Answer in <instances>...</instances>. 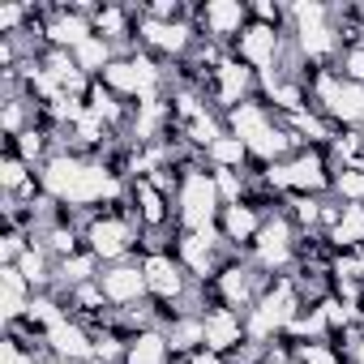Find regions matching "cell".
Masks as SVG:
<instances>
[{"mask_svg": "<svg viewBox=\"0 0 364 364\" xmlns=\"http://www.w3.org/2000/svg\"><path fill=\"white\" fill-rule=\"evenodd\" d=\"M219 215H223V198H219V185H215V171L185 167L180 189H176V223H180V232H215Z\"/></svg>", "mask_w": 364, "mask_h": 364, "instance_id": "cell-1", "label": "cell"}, {"mask_svg": "<svg viewBox=\"0 0 364 364\" xmlns=\"http://www.w3.org/2000/svg\"><path fill=\"white\" fill-rule=\"evenodd\" d=\"M82 236H86V249H90L99 262L116 266V262H124V257L137 249L141 228H137L129 202H116V210H107V215H90V223L82 228Z\"/></svg>", "mask_w": 364, "mask_h": 364, "instance_id": "cell-2", "label": "cell"}, {"mask_svg": "<svg viewBox=\"0 0 364 364\" xmlns=\"http://www.w3.org/2000/svg\"><path fill=\"white\" fill-rule=\"evenodd\" d=\"M296 240H300V228L283 215V210H270L253 249H249V262L262 270V274H283L291 262H296Z\"/></svg>", "mask_w": 364, "mask_h": 364, "instance_id": "cell-3", "label": "cell"}, {"mask_svg": "<svg viewBox=\"0 0 364 364\" xmlns=\"http://www.w3.org/2000/svg\"><path fill=\"white\" fill-rule=\"evenodd\" d=\"M228 245H223V236H219V228L215 232H180L176 236V262L189 270V279H198V283H210L215 274H219V266L228 262V257H219Z\"/></svg>", "mask_w": 364, "mask_h": 364, "instance_id": "cell-4", "label": "cell"}, {"mask_svg": "<svg viewBox=\"0 0 364 364\" xmlns=\"http://www.w3.org/2000/svg\"><path fill=\"white\" fill-rule=\"evenodd\" d=\"M283 43H287L283 26L249 22V26L240 31V39L232 43V56H236V60H245V65L262 77V73H274V65H279V56H283Z\"/></svg>", "mask_w": 364, "mask_h": 364, "instance_id": "cell-5", "label": "cell"}, {"mask_svg": "<svg viewBox=\"0 0 364 364\" xmlns=\"http://www.w3.org/2000/svg\"><path fill=\"white\" fill-rule=\"evenodd\" d=\"M326 189H334V171L326 163L321 146H300L287 159V193L296 198H321Z\"/></svg>", "mask_w": 364, "mask_h": 364, "instance_id": "cell-6", "label": "cell"}, {"mask_svg": "<svg viewBox=\"0 0 364 364\" xmlns=\"http://www.w3.org/2000/svg\"><path fill=\"white\" fill-rule=\"evenodd\" d=\"M141 274H146V287H150V300H159V304H180L189 296V270L180 266L171 253H146L141 262Z\"/></svg>", "mask_w": 364, "mask_h": 364, "instance_id": "cell-7", "label": "cell"}, {"mask_svg": "<svg viewBox=\"0 0 364 364\" xmlns=\"http://www.w3.org/2000/svg\"><path fill=\"white\" fill-rule=\"evenodd\" d=\"M206 86H210V99H215V112H232V107H240L245 99L257 95V73H253L245 60L228 56V60L210 73Z\"/></svg>", "mask_w": 364, "mask_h": 364, "instance_id": "cell-8", "label": "cell"}, {"mask_svg": "<svg viewBox=\"0 0 364 364\" xmlns=\"http://www.w3.org/2000/svg\"><path fill=\"white\" fill-rule=\"evenodd\" d=\"M193 18H198V26L206 31V39L228 43V48H232V43L240 39V31L253 22V14H249L245 0H206Z\"/></svg>", "mask_w": 364, "mask_h": 364, "instance_id": "cell-9", "label": "cell"}, {"mask_svg": "<svg viewBox=\"0 0 364 364\" xmlns=\"http://www.w3.org/2000/svg\"><path fill=\"white\" fill-rule=\"evenodd\" d=\"M99 287H103L107 304H116V309H137V304H146V296H150L146 274H141V266H137V262L103 266V270H99Z\"/></svg>", "mask_w": 364, "mask_h": 364, "instance_id": "cell-10", "label": "cell"}, {"mask_svg": "<svg viewBox=\"0 0 364 364\" xmlns=\"http://www.w3.org/2000/svg\"><path fill=\"white\" fill-rule=\"evenodd\" d=\"M202 326H206V347L219 351V355H236L249 343V330H245V313L240 309L210 304V309H202Z\"/></svg>", "mask_w": 364, "mask_h": 364, "instance_id": "cell-11", "label": "cell"}, {"mask_svg": "<svg viewBox=\"0 0 364 364\" xmlns=\"http://www.w3.org/2000/svg\"><path fill=\"white\" fill-rule=\"evenodd\" d=\"M48 355L56 364H86L95 360V330L77 317H65L60 326L48 330Z\"/></svg>", "mask_w": 364, "mask_h": 364, "instance_id": "cell-12", "label": "cell"}, {"mask_svg": "<svg viewBox=\"0 0 364 364\" xmlns=\"http://www.w3.org/2000/svg\"><path fill=\"white\" fill-rule=\"evenodd\" d=\"M82 167H86V154H73V150H56L35 176H39V185H43V193L52 198V202H69V193H73V185H77V176H82Z\"/></svg>", "mask_w": 364, "mask_h": 364, "instance_id": "cell-13", "label": "cell"}, {"mask_svg": "<svg viewBox=\"0 0 364 364\" xmlns=\"http://www.w3.org/2000/svg\"><path fill=\"white\" fill-rule=\"evenodd\" d=\"M262 223H266V215L245 198V202H236V206H223V215H219V236H223L228 249H253Z\"/></svg>", "mask_w": 364, "mask_h": 364, "instance_id": "cell-14", "label": "cell"}, {"mask_svg": "<svg viewBox=\"0 0 364 364\" xmlns=\"http://www.w3.org/2000/svg\"><path fill=\"white\" fill-rule=\"evenodd\" d=\"M171 360V343H167V330L163 326H146L129 338V351H124V364H167Z\"/></svg>", "mask_w": 364, "mask_h": 364, "instance_id": "cell-15", "label": "cell"}, {"mask_svg": "<svg viewBox=\"0 0 364 364\" xmlns=\"http://www.w3.org/2000/svg\"><path fill=\"white\" fill-rule=\"evenodd\" d=\"M334 253H364V206H343L338 223L326 232Z\"/></svg>", "mask_w": 364, "mask_h": 364, "instance_id": "cell-16", "label": "cell"}, {"mask_svg": "<svg viewBox=\"0 0 364 364\" xmlns=\"http://www.w3.org/2000/svg\"><path fill=\"white\" fill-rule=\"evenodd\" d=\"M35 116L39 112H31V95H5V103H0V129H5V141L9 137H18V133H26L31 124H35Z\"/></svg>", "mask_w": 364, "mask_h": 364, "instance_id": "cell-17", "label": "cell"}, {"mask_svg": "<svg viewBox=\"0 0 364 364\" xmlns=\"http://www.w3.org/2000/svg\"><path fill=\"white\" fill-rule=\"evenodd\" d=\"M206 159H210V167H223V171H245V163H249L253 154H249V146H245L236 133H223V137L206 150Z\"/></svg>", "mask_w": 364, "mask_h": 364, "instance_id": "cell-18", "label": "cell"}, {"mask_svg": "<svg viewBox=\"0 0 364 364\" xmlns=\"http://www.w3.org/2000/svg\"><path fill=\"white\" fill-rule=\"evenodd\" d=\"M35 180V167L26 163V159H18L14 150H5L0 154V189H5V198H14V193H22L26 185Z\"/></svg>", "mask_w": 364, "mask_h": 364, "instance_id": "cell-19", "label": "cell"}, {"mask_svg": "<svg viewBox=\"0 0 364 364\" xmlns=\"http://www.w3.org/2000/svg\"><path fill=\"white\" fill-rule=\"evenodd\" d=\"M326 22H330V5H321V0H296L287 9L291 31H309V26H326Z\"/></svg>", "mask_w": 364, "mask_h": 364, "instance_id": "cell-20", "label": "cell"}, {"mask_svg": "<svg viewBox=\"0 0 364 364\" xmlns=\"http://www.w3.org/2000/svg\"><path fill=\"white\" fill-rule=\"evenodd\" d=\"M334 193L343 198V206H364V167L334 171Z\"/></svg>", "mask_w": 364, "mask_h": 364, "instance_id": "cell-21", "label": "cell"}, {"mask_svg": "<svg viewBox=\"0 0 364 364\" xmlns=\"http://www.w3.org/2000/svg\"><path fill=\"white\" fill-rule=\"evenodd\" d=\"M296 364H343L334 343H296Z\"/></svg>", "mask_w": 364, "mask_h": 364, "instance_id": "cell-22", "label": "cell"}, {"mask_svg": "<svg viewBox=\"0 0 364 364\" xmlns=\"http://www.w3.org/2000/svg\"><path fill=\"white\" fill-rule=\"evenodd\" d=\"M338 73H343L347 82H360V86H364V39H360V43H347V48H343Z\"/></svg>", "mask_w": 364, "mask_h": 364, "instance_id": "cell-23", "label": "cell"}, {"mask_svg": "<svg viewBox=\"0 0 364 364\" xmlns=\"http://www.w3.org/2000/svg\"><path fill=\"white\" fill-rule=\"evenodd\" d=\"M0 364H43V355H35L22 338L5 334V343H0Z\"/></svg>", "mask_w": 364, "mask_h": 364, "instance_id": "cell-24", "label": "cell"}, {"mask_svg": "<svg viewBox=\"0 0 364 364\" xmlns=\"http://www.w3.org/2000/svg\"><path fill=\"white\" fill-rule=\"evenodd\" d=\"M347 360H351V364H364V330L347 343Z\"/></svg>", "mask_w": 364, "mask_h": 364, "instance_id": "cell-25", "label": "cell"}, {"mask_svg": "<svg viewBox=\"0 0 364 364\" xmlns=\"http://www.w3.org/2000/svg\"><path fill=\"white\" fill-rule=\"evenodd\" d=\"M360 133H364V120H360Z\"/></svg>", "mask_w": 364, "mask_h": 364, "instance_id": "cell-26", "label": "cell"}, {"mask_svg": "<svg viewBox=\"0 0 364 364\" xmlns=\"http://www.w3.org/2000/svg\"><path fill=\"white\" fill-rule=\"evenodd\" d=\"M86 364H99V360H86Z\"/></svg>", "mask_w": 364, "mask_h": 364, "instance_id": "cell-27", "label": "cell"}]
</instances>
